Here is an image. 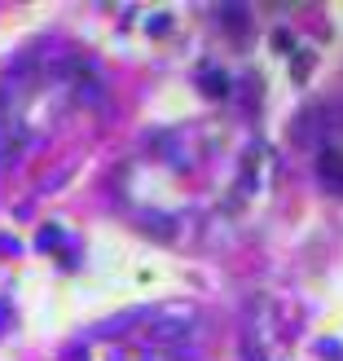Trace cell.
<instances>
[{"mask_svg":"<svg viewBox=\"0 0 343 361\" xmlns=\"http://www.w3.org/2000/svg\"><path fill=\"white\" fill-rule=\"evenodd\" d=\"M23 146H27V133H23V123H18L13 115H5V119H0V168H5V164H13V159L23 154Z\"/></svg>","mask_w":343,"mask_h":361,"instance_id":"6da1fadb","label":"cell"}]
</instances>
